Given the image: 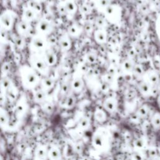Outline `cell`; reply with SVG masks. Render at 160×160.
<instances>
[{
	"mask_svg": "<svg viewBox=\"0 0 160 160\" xmlns=\"http://www.w3.org/2000/svg\"><path fill=\"white\" fill-rule=\"evenodd\" d=\"M21 84L24 89L33 90L39 86L41 77L30 65L24 64L19 69Z\"/></svg>",
	"mask_w": 160,
	"mask_h": 160,
	"instance_id": "obj_1",
	"label": "cell"
},
{
	"mask_svg": "<svg viewBox=\"0 0 160 160\" xmlns=\"http://www.w3.org/2000/svg\"><path fill=\"white\" fill-rule=\"evenodd\" d=\"M29 65L33 68L40 75L48 76L49 72V66L46 62L41 52L31 53L29 59Z\"/></svg>",
	"mask_w": 160,
	"mask_h": 160,
	"instance_id": "obj_2",
	"label": "cell"
},
{
	"mask_svg": "<svg viewBox=\"0 0 160 160\" xmlns=\"http://www.w3.org/2000/svg\"><path fill=\"white\" fill-rule=\"evenodd\" d=\"M49 47L47 36L39 33H35L31 38L29 44L31 53L42 52Z\"/></svg>",
	"mask_w": 160,
	"mask_h": 160,
	"instance_id": "obj_3",
	"label": "cell"
},
{
	"mask_svg": "<svg viewBox=\"0 0 160 160\" xmlns=\"http://www.w3.org/2000/svg\"><path fill=\"white\" fill-rule=\"evenodd\" d=\"M16 13L11 9H6L0 14V28L8 31H11L15 24Z\"/></svg>",
	"mask_w": 160,
	"mask_h": 160,
	"instance_id": "obj_4",
	"label": "cell"
},
{
	"mask_svg": "<svg viewBox=\"0 0 160 160\" xmlns=\"http://www.w3.org/2000/svg\"><path fill=\"white\" fill-rule=\"evenodd\" d=\"M28 109V104L24 96H21L16 101L14 108V114L17 119L23 117Z\"/></svg>",
	"mask_w": 160,
	"mask_h": 160,
	"instance_id": "obj_5",
	"label": "cell"
},
{
	"mask_svg": "<svg viewBox=\"0 0 160 160\" xmlns=\"http://www.w3.org/2000/svg\"><path fill=\"white\" fill-rule=\"evenodd\" d=\"M16 29L18 34L24 38H28L29 36L31 38L32 36L31 34V32L32 31L31 22L21 19V20L16 24Z\"/></svg>",
	"mask_w": 160,
	"mask_h": 160,
	"instance_id": "obj_6",
	"label": "cell"
},
{
	"mask_svg": "<svg viewBox=\"0 0 160 160\" xmlns=\"http://www.w3.org/2000/svg\"><path fill=\"white\" fill-rule=\"evenodd\" d=\"M52 29V26L51 22L46 19H41L39 20L36 25L35 31L36 33H39L42 35H49Z\"/></svg>",
	"mask_w": 160,
	"mask_h": 160,
	"instance_id": "obj_7",
	"label": "cell"
},
{
	"mask_svg": "<svg viewBox=\"0 0 160 160\" xmlns=\"http://www.w3.org/2000/svg\"><path fill=\"white\" fill-rule=\"evenodd\" d=\"M106 16L110 19L115 20L120 18L121 15V9L120 8L116 5L109 4L104 9Z\"/></svg>",
	"mask_w": 160,
	"mask_h": 160,
	"instance_id": "obj_8",
	"label": "cell"
},
{
	"mask_svg": "<svg viewBox=\"0 0 160 160\" xmlns=\"http://www.w3.org/2000/svg\"><path fill=\"white\" fill-rule=\"evenodd\" d=\"M47 64L51 67L54 65L57 62V56L56 54L48 47L46 50L41 52Z\"/></svg>",
	"mask_w": 160,
	"mask_h": 160,
	"instance_id": "obj_9",
	"label": "cell"
},
{
	"mask_svg": "<svg viewBox=\"0 0 160 160\" xmlns=\"http://www.w3.org/2000/svg\"><path fill=\"white\" fill-rule=\"evenodd\" d=\"M33 91V99L36 103L41 104L47 98V92L41 87L35 88Z\"/></svg>",
	"mask_w": 160,
	"mask_h": 160,
	"instance_id": "obj_10",
	"label": "cell"
},
{
	"mask_svg": "<svg viewBox=\"0 0 160 160\" xmlns=\"http://www.w3.org/2000/svg\"><path fill=\"white\" fill-rule=\"evenodd\" d=\"M11 118L8 111L0 106V127L2 129H6L9 127Z\"/></svg>",
	"mask_w": 160,
	"mask_h": 160,
	"instance_id": "obj_11",
	"label": "cell"
},
{
	"mask_svg": "<svg viewBox=\"0 0 160 160\" xmlns=\"http://www.w3.org/2000/svg\"><path fill=\"white\" fill-rule=\"evenodd\" d=\"M48 148L44 144L38 145L34 152V158L36 159H44L48 158Z\"/></svg>",
	"mask_w": 160,
	"mask_h": 160,
	"instance_id": "obj_12",
	"label": "cell"
},
{
	"mask_svg": "<svg viewBox=\"0 0 160 160\" xmlns=\"http://www.w3.org/2000/svg\"><path fill=\"white\" fill-rule=\"evenodd\" d=\"M38 15V14H37L34 11H32L31 9L26 6L25 8H23L21 15V19L28 21L29 22H31L36 18Z\"/></svg>",
	"mask_w": 160,
	"mask_h": 160,
	"instance_id": "obj_13",
	"label": "cell"
},
{
	"mask_svg": "<svg viewBox=\"0 0 160 160\" xmlns=\"http://www.w3.org/2000/svg\"><path fill=\"white\" fill-rule=\"evenodd\" d=\"M54 85V81L52 78L46 76L44 78H41L39 86L48 92L49 90L52 89Z\"/></svg>",
	"mask_w": 160,
	"mask_h": 160,
	"instance_id": "obj_14",
	"label": "cell"
},
{
	"mask_svg": "<svg viewBox=\"0 0 160 160\" xmlns=\"http://www.w3.org/2000/svg\"><path fill=\"white\" fill-rule=\"evenodd\" d=\"M65 9L66 13L72 14H74L77 10V6L73 0H66L62 3Z\"/></svg>",
	"mask_w": 160,
	"mask_h": 160,
	"instance_id": "obj_15",
	"label": "cell"
},
{
	"mask_svg": "<svg viewBox=\"0 0 160 160\" xmlns=\"http://www.w3.org/2000/svg\"><path fill=\"white\" fill-rule=\"evenodd\" d=\"M12 82L8 77L6 76H1V79L0 80V90L1 91L2 93L5 95L6 92L7 90L12 85Z\"/></svg>",
	"mask_w": 160,
	"mask_h": 160,
	"instance_id": "obj_16",
	"label": "cell"
},
{
	"mask_svg": "<svg viewBox=\"0 0 160 160\" xmlns=\"http://www.w3.org/2000/svg\"><path fill=\"white\" fill-rule=\"evenodd\" d=\"M27 6L34 11L37 14L41 13L42 11V3L35 0H29L27 3Z\"/></svg>",
	"mask_w": 160,
	"mask_h": 160,
	"instance_id": "obj_17",
	"label": "cell"
},
{
	"mask_svg": "<svg viewBox=\"0 0 160 160\" xmlns=\"http://www.w3.org/2000/svg\"><path fill=\"white\" fill-rule=\"evenodd\" d=\"M18 94V89L16 87L12 84L6 92L5 96L8 98V99L11 101H14L17 99V96Z\"/></svg>",
	"mask_w": 160,
	"mask_h": 160,
	"instance_id": "obj_18",
	"label": "cell"
},
{
	"mask_svg": "<svg viewBox=\"0 0 160 160\" xmlns=\"http://www.w3.org/2000/svg\"><path fill=\"white\" fill-rule=\"evenodd\" d=\"M48 158L51 159H58L61 158V152L56 146H51L48 150Z\"/></svg>",
	"mask_w": 160,
	"mask_h": 160,
	"instance_id": "obj_19",
	"label": "cell"
},
{
	"mask_svg": "<svg viewBox=\"0 0 160 160\" xmlns=\"http://www.w3.org/2000/svg\"><path fill=\"white\" fill-rule=\"evenodd\" d=\"M14 43L16 48H18L19 49H23L25 45V41L24 38L18 34V36H15L14 38Z\"/></svg>",
	"mask_w": 160,
	"mask_h": 160,
	"instance_id": "obj_20",
	"label": "cell"
},
{
	"mask_svg": "<svg viewBox=\"0 0 160 160\" xmlns=\"http://www.w3.org/2000/svg\"><path fill=\"white\" fill-rule=\"evenodd\" d=\"M59 44L61 48L64 50L68 49L71 46V43L69 39L66 36H62L59 41Z\"/></svg>",
	"mask_w": 160,
	"mask_h": 160,
	"instance_id": "obj_21",
	"label": "cell"
},
{
	"mask_svg": "<svg viewBox=\"0 0 160 160\" xmlns=\"http://www.w3.org/2000/svg\"><path fill=\"white\" fill-rule=\"evenodd\" d=\"M9 41L8 31L0 28V43H7Z\"/></svg>",
	"mask_w": 160,
	"mask_h": 160,
	"instance_id": "obj_22",
	"label": "cell"
},
{
	"mask_svg": "<svg viewBox=\"0 0 160 160\" xmlns=\"http://www.w3.org/2000/svg\"><path fill=\"white\" fill-rule=\"evenodd\" d=\"M42 109L46 112H51L53 109V104L49 101H46V99L40 104Z\"/></svg>",
	"mask_w": 160,
	"mask_h": 160,
	"instance_id": "obj_23",
	"label": "cell"
},
{
	"mask_svg": "<svg viewBox=\"0 0 160 160\" xmlns=\"http://www.w3.org/2000/svg\"><path fill=\"white\" fill-rule=\"evenodd\" d=\"M10 69H11V66L9 63L7 62H4L1 66V72L2 76H6L7 74L9 72Z\"/></svg>",
	"mask_w": 160,
	"mask_h": 160,
	"instance_id": "obj_24",
	"label": "cell"
},
{
	"mask_svg": "<svg viewBox=\"0 0 160 160\" xmlns=\"http://www.w3.org/2000/svg\"><path fill=\"white\" fill-rule=\"evenodd\" d=\"M95 36L96 37V39H98L97 41H101V42L104 41L105 38H106V35H105L104 32L102 31H96V32L95 34Z\"/></svg>",
	"mask_w": 160,
	"mask_h": 160,
	"instance_id": "obj_25",
	"label": "cell"
},
{
	"mask_svg": "<svg viewBox=\"0 0 160 160\" xmlns=\"http://www.w3.org/2000/svg\"><path fill=\"white\" fill-rule=\"evenodd\" d=\"M97 4L99 8L104 9L106 6L110 4V1L109 0H98Z\"/></svg>",
	"mask_w": 160,
	"mask_h": 160,
	"instance_id": "obj_26",
	"label": "cell"
},
{
	"mask_svg": "<svg viewBox=\"0 0 160 160\" xmlns=\"http://www.w3.org/2000/svg\"><path fill=\"white\" fill-rule=\"evenodd\" d=\"M104 107L105 108L109 111H114V104L112 102L110 101H107L104 102Z\"/></svg>",
	"mask_w": 160,
	"mask_h": 160,
	"instance_id": "obj_27",
	"label": "cell"
},
{
	"mask_svg": "<svg viewBox=\"0 0 160 160\" xmlns=\"http://www.w3.org/2000/svg\"><path fill=\"white\" fill-rule=\"evenodd\" d=\"M68 31H69V33L71 35H73V36H75L78 32V28L76 26H71L69 27V29H68Z\"/></svg>",
	"mask_w": 160,
	"mask_h": 160,
	"instance_id": "obj_28",
	"label": "cell"
},
{
	"mask_svg": "<svg viewBox=\"0 0 160 160\" xmlns=\"http://www.w3.org/2000/svg\"><path fill=\"white\" fill-rule=\"evenodd\" d=\"M47 41H48V43L49 46H50V44L53 45V44H56L57 42L56 39L54 36H51L49 38H47Z\"/></svg>",
	"mask_w": 160,
	"mask_h": 160,
	"instance_id": "obj_29",
	"label": "cell"
},
{
	"mask_svg": "<svg viewBox=\"0 0 160 160\" xmlns=\"http://www.w3.org/2000/svg\"><path fill=\"white\" fill-rule=\"evenodd\" d=\"M72 86L75 89H79L81 86V82H80V80L79 79H76L74 80L72 82Z\"/></svg>",
	"mask_w": 160,
	"mask_h": 160,
	"instance_id": "obj_30",
	"label": "cell"
},
{
	"mask_svg": "<svg viewBox=\"0 0 160 160\" xmlns=\"http://www.w3.org/2000/svg\"><path fill=\"white\" fill-rule=\"evenodd\" d=\"M82 11L84 12V13H89L90 12V8L88 6H87L86 4H84L82 6Z\"/></svg>",
	"mask_w": 160,
	"mask_h": 160,
	"instance_id": "obj_31",
	"label": "cell"
},
{
	"mask_svg": "<svg viewBox=\"0 0 160 160\" xmlns=\"http://www.w3.org/2000/svg\"><path fill=\"white\" fill-rule=\"evenodd\" d=\"M96 24L99 26H103L104 24V19L102 18L99 17V18H97V19H96Z\"/></svg>",
	"mask_w": 160,
	"mask_h": 160,
	"instance_id": "obj_32",
	"label": "cell"
},
{
	"mask_svg": "<svg viewBox=\"0 0 160 160\" xmlns=\"http://www.w3.org/2000/svg\"><path fill=\"white\" fill-rule=\"evenodd\" d=\"M73 102H74V99L72 98V97H69L66 101V105L68 106H71L73 104Z\"/></svg>",
	"mask_w": 160,
	"mask_h": 160,
	"instance_id": "obj_33",
	"label": "cell"
},
{
	"mask_svg": "<svg viewBox=\"0 0 160 160\" xmlns=\"http://www.w3.org/2000/svg\"><path fill=\"white\" fill-rule=\"evenodd\" d=\"M141 89L144 92H147L148 91V86L146 84H142L141 86Z\"/></svg>",
	"mask_w": 160,
	"mask_h": 160,
	"instance_id": "obj_34",
	"label": "cell"
},
{
	"mask_svg": "<svg viewBox=\"0 0 160 160\" xmlns=\"http://www.w3.org/2000/svg\"><path fill=\"white\" fill-rule=\"evenodd\" d=\"M136 146L138 147H142L143 146V142L141 139H138L136 141Z\"/></svg>",
	"mask_w": 160,
	"mask_h": 160,
	"instance_id": "obj_35",
	"label": "cell"
},
{
	"mask_svg": "<svg viewBox=\"0 0 160 160\" xmlns=\"http://www.w3.org/2000/svg\"><path fill=\"white\" fill-rule=\"evenodd\" d=\"M35 1H38V2H41V3H42L44 1H45L46 0H35Z\"/></svg>",
	"mask_w": 160,
	"mask_h": 160,
	"instance_id": "obj_36",
	"label": "cell"
}]
</instances>
